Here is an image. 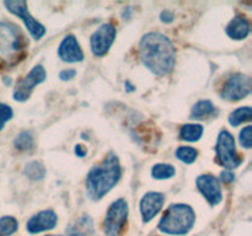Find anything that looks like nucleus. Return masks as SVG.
<instances>
[{
    "label": "nucleus",
    "instance_id": "32",
    "mask_svg": "<svg viewBox=\"0 0 252 236\" xmlns=\"http://www.w3.org/2000/svg\"><path fill=\"white\" fill-rule=\"evenodd\" d=\"M48 236H62V235H48Z\"/></svg>",
    "mask_w": 252,
    "mask_h": 236
},
{
    "label": "nucleus",
    "instance_id": "15",
    "mask_svg": "<svg viewBox=\"0 0 252 236\" xmlns=\"http://www.w3.org/2000/svg\"><path fill=\"white\" fill-rule=\"evenodd\" d=\"M226 33L230 38L240 41L246 38L250 33V25L244 16H235L226 26Z\"/></svg>",
    "mask_w": 252,
    "mask_h": 236
},
{
    "label": "nucleus",
    "instance_id": "17",
    "mask_svg": "<svg viewBox=\"0 0 252 236\" xmlns=\"http://www.w3.org/2000/svg\"><path fill=\"white\" fill-rule=\"evenodd\" d=\"M202 134H203V127L201 124L189 123V124L182 125L181 129H180V138L185 142H197V140L201 139Z\"/></svg>",
    "mask_w": 252,
    "mask_h": 236
},
{
    "label": "nucleus",
    "instance_id": "14",
    "mask_svg": "<svg viewBox=\"0 0 252 236\" xmlns=\"http://www.w3.org/2000/svg\"><path fill=\"white\" fill-rule=\"evenodd\" d=\"M58 54L62 60L66 61V63H78L84 59V53L81 51L80 44L73 34H69L61 42Z\"/></svg>",
    "mask_w": 252,
    "mask_h": 236
},
{
    "label": "nucleus",
    "instance_id": "31",
    "mask_svg": "<svg viewBox=\"0 0 252 236\" xmlns=\"http://www.w3.org/2000/svg\"><path fill=\"white\" fill-rule=\"evenodd\" d=\"M126 86H127V91H133V90H134V86H130L129 81H126Z\"/></svg>",
    "mask_w": 252,
    "mask_h": 236
},
{
    "label": "nucleus",
    "instance_id": "3",
    "mask_svg": "<svg viewBox=\"0 0 252 236\" xmlns=\"http://www.w3.org/2000/svg\"><path fill=\"white\" fill-rule=\"evenodd\" d=\"M25 54V39L19 27L0 21V70L16 65Z\"/></svg>",
    "mask_w": 252,
    "mask_h": 236
},
{
    "label": "nucleus",
    "instance_id": "29",
    "mask_svg": "<svg viewBox=\"0 0 252 236\" xmlns=\"http://www.w3.org/2000/svg\"><path fill=\"white\" fill-rule=\"evenodd\" d=\"M160 19H161L162 22L169 24V22H171L172 20H174V14H172L171 11H169V10H164V11L160 14Z\"/></svg>",
    "mask_w": 252,
    "mask_h": 236
},
{
    "label": "nucleus",
    "instance_id": "26",
    "mask_svg": "<svg viewBox=\"0 0 252 236\" xmlns=\"http://www.w3.org/2000/svg\"><path fill=\"white\" fill-rule=\"evenodd\" d=\"M240 143L244 148L250 149L252 145V127L248 125L240 132Z\"/></svg>",
    "mask_w": 252,
    "mask_h": 236
},
{
    "label": "nucleus",
    "instance_id": "28",
    "mask_svg": "<svg viewBox=\"0 0 252 236\" xmlns=\"http://www.w3.org/2000/svg\"><path fill=\"white\" fill-rule=\"evenodd\" d=\"M234 178H235V176H234L233 172L229 171V170H226V171H223L220 174V181L225 182V183H229V182H233Z\"/></svg>",
    "mask_w": 252,
    "mask_h": 236
},
{
    "label": "nucleus",
    "instance_id": "13",
    "mask_svg": "<svg viewBox=\"0 0 252 236\" xmlns=\"http://www.w3.org/2000/svg\"><path fill=\"white\" fill-rule=\"evenodd\" d=\"M58 223V216L53 210H42L32 216L26 224L29 233L38 234L42 231L52 230Z\"/></svg>",
    "mask_w": 252,
    "mask_h": 236
},
{
    "label": "nucleus",
    "instance_id": "22",
    "mask_svg": "<svg viewBox=\"0 0 252 236\" xmlns=\"http://www.w3.org/2000/svg\"><path fill=\"white\" fill-rule=\"evenodd\" d=\"M175 167L169 164H157L152 169V176L155 179H167L174 177Z\"/></svg>",
    "mask_w": 252,
    "mask_h": 236
},
{
    "label": "nucleus",
    "instance_id": "7",
    "mask_svg": "<svg viewBox=\"0 0 252 236\" xmlns=\"http://www.w3.org/2000/svg\"><path fill=\"white\" fill-rule=\"evenodd\" d=\"M4 6L11 14L16 15L20 19H22V21H24L25 26H26L27 31L32 36V38L38 41V39H41L44 36L46 29H44L43 25L39 24L37 20H34L31 16V14L29 12V9H27L26 1H21V0H6V1H4Z\"/></svg>",
    "mask_w": 252,
    "mask_h": 236
},
{
    "label": "nucleus",
    "instance_id": "2",
    "mask_svg": "<svg viewBox=\"0 0 252 236\" xmlns=\"http://www.w3.org/2000/svg\"><path fill=\"white\" fill-rule=\"evenodd\" d=\"M122 175L120 160L113 152L107 155L97 166H94L86 176V192L89 198L98 201L118 183Z\"/></svg>",
    "mask_w": 252,
    "mask_h": 236
},
{
    "label": "nucleus",
    "instance_id": "11",
    "mask_svg": "<svg viewBox=\"0 0 252 236\" xmlns=\"http://www.w3.org/2000/svg\"><path fill=\"white\" fill-rule=\"evenodd\" d=\"M196 184L198 191L203 194L212 206H217L223 199L220 181L213 175H201L197 177Z\"/></svg>",
    "mask_w": 252,
    "mask_h": 236
},
{
    "label": "nucleus",
    "instance_id": "8",
    "mask_svg": "<svg viewBox=\"0 0 252 236\" xmlns=\"http://www.w3.org/2000/svg\"><path fill=\"white\" fill-rule=\"evenodd\" d=\"M251 92V79L245 74H233L224 84L220 91L221 98L226 101H239Z\"/></svg>",
    "mask_w": 252,
    "mask_h": 236
},
{
    "label": "nucleus",
    "instance_id": "4",
    "mask_svg": "<svg viewBox=\"0 0 252 236\" xmlns=\"http://www.w3.org/2000/svg\"><path fill=\"white\" fill-rule=\"evenodd\" d=\"M196 221V214L189 204H171L160 219L159 229L167 235H186Z\"/></svg>",
    "mask_w": 252,
    "mask_h": 236
},
{
    "label": "nucleus",
    "instance_id": "23",
    "mask_svg": "<svg viewBox=\"0 0 252 236\" xmlns=\"http://www.w3.org/2000/svg\"><path fill=\"white\" fill-rule=\"evenodd\" d=\"M19 229V223L14 216L0 218V236H10Z\"/></svg>",
    "mask_w": 252,
    "mask_h": 236
},
{
    "label": "nucleus",
    "instance_id": "21",
    "mask_svg": "<svg viewBox=\"0 0 252 236\" xmlns=\"http://www.w3.org/2000/svg\"><path fill=\"white\" fill-rule=\"evenodd\" d=\"M33 135L30 130H25L21 132L15 139L14 145L17 150H21V151H29L33 148Z\"/></svg>",
    "mask_w": 252,
    "mask_h": 236
},
{
    "label": "nucleus",
    "instance_id": "27",
    "mask_svg": "<svg viewBox=\"0 0 252 236\" xmlns=\"http://www.w3.org/2000/svg\"><path fill=\"white\" fill-rule=\"evenodd\" d=\"M75 75H76V71L74 70V69H65V70H62L61 73H59V78H61V80L63 81L71 80Z\"/></svg>",
    "mask_w": 252,
    "mask_h": 236
},
{
    "label": "nucleus",
    "instance_id": "5",
    "mask_svg": "<svg viewBox=\"0 0 252 236\" xmlns=\"http://www.w3.org/2000/svg\"><path fill=\"white\" fill-rule=\"evenodd\" d=\"M216 152L219 164L228 169L229 171L239 167L243 162V159H241V156H239L238 151H236L234 137L225 129L219 133L216 145Z\"/></svg>",
    "mask_w": 252,
    "mask_h": 236
},
{
    "label": "nucleus",
    "instance_id": "16",
    "mask_svg": "<svg viewBox=\"0 0 252 236\" xmlns=\"http://www.w3.org/2000/svg\"><path fill=\"white\" fill-rule=\"evenodd\" d=\"M217 115H218V110L209 100L198 101L191 111L192 119H207L209 117H216Z\"/></svg>",
    "mask_w": 252,
    "mask_h": 236
},
{
    "label": "nucleus",
    "instance_id": "1",
    "mask_svg": "<svg viewBox=\"0 0 252 236\" xmlns=\"http://www.w3.org/2000/svg\"><path fill=\"white\" fill-rule=\"evenodd\" d=\"M139 56L143 64L155 75L171 73L176 64V49L169 37L159 32L144 34L139 43Z\"/></svg>",
    "mask_w": 252,
    "mask_h": 236
},
{
    "label": "nucleus",
    "instance_id": "18",
    "mask_svg": "<svg viewBox=\"0 0 252 236\" xmlns=\"http://www.w3.org/2000/svg\"><path fill=\"white\" fill-rule=\"evenodd\" d=\"M93 234V221L89 216H83L74 226L69 228L68 236H90Z\"/></svg>",
    "mask_w": 252,
    "mask_h": 236
},
{
    "label": "nucleus",
    "instance_id": "10",
    "mask_svg": "<svg viewBox=\"0 0 252 236\" xmlns=\"http://www.w3.org/2000/svg\"><path fill=\"white\" fill-rule=\"evenodd\" d=\"M116 27L112 24H103L93 33L90 39L91 51L96 57H103L111 48L116 38Z\"/></svg>",
    "mask_w": 252,
    "mask_h": 236
},
{
    "label": "nucleus",
    "instance_id": "19",
    "mask_svg": "<svg viewBox=\"0 0 252 236\" xmlns=\"http://www.w3.org/2000/svg\"><path fill=\"white\" fill-rule=\"evenodd\" d=\"M24 174L26 175L27 178L31 181H41L46 176V169L43 165L38 161H31L26 164L24 170Z\"/></svg>",
    "mask_w": 252,
    "mask_h": 236
},
{
    "label": "nucleus",
    "instance_id": "9",
    "mask_svg": "<svg viewBox=\"0 0 252 236\" xmlns=\"http://www.w3.org/2000/svg\"><path fill=\"white\" fill-rule=\"evenodd\" d=\"M47 78V73L42 65H36L31 69L29 74L25 76L22 80L17 83L16 88L14 90V98L19 102H24V101L29 100L31 96L32 91H33L34 86L39 85L43 83Z\"/></svg>",
    "mask_w": 252,
    "mask_h": 236
},
{
    "label": "nucleus",
    "instance_id": "6",
    "mask_svg": "<svg viewBox=\"0 0 252 236\" xmlns=\"http://www.w3.org/2000/svg\"><path fill=\"white\" fill-rule=\"evenodd\" d=\"M128 203L123 198L113 202L106 213L103 231L107 236H120L127 224Z\"/></svg>",
    "mask_w": 252,
    "mask_h": 236
},
{
    "label": "nucleus",
    "instance_id": "24",
    "mask_svg": "<svg viewBox=\"0 0 252 236\" xmlns=\"http://www.w3.org/2000/svg\"><path fill=\"white\" fill-rule=\"evenodd\" d=\"M175 155L180 161L185 162V164H192V162L196 161L198 151L192 147H180L175 152Z\"/></svg>",
    "mask_w": 252,
    "mask_h": 236
},
{
    "label": "nucleus",
    "instance_id": "25",
    "mask_svg": "<svg viewBox=\"0 0 252 236\" xmlns=\"http://www.w3.org/2000/svg\"><path fill=\"white\" fill-rule=\"evenodd\" d=\"M12 115H14L12 108L9 105H5V103L0 102V130L4 128L5 123L11 119Z\"/></svg>",
    "mask_w": 252,
    "mask_h": 236
},
{
    "label": "nucleus",
    "instance_id": "12",
    "mask_svg": "<svg viewBox=\"0 0 252 236\" xmlns=\"http://www.w3.org/2000/svg\"><path fill=\"white\" fill-rule=\"evenodd\" d=\"M165 197L159 192H148L140 199V214L144 223H149L150 220L158 215L164 206Z\"/></svg>",
    "mask_w": 252,
    "mask_h": 236
},
{
    "label": "nucleus",
    "instance_id": "20",
    "mask_svg": "<svg viewBox=\"0 0 252 236\" xmlns=\"http://www.w3.org/2000/svg\"><path fill=\"white\" fill-rule=\"evenodd\" d=\"M251 119V107L245 106V107H240L238 110L233 111L229 116V123L233 127H238L241 123L248 122Z\"/></svg>",
    "mask_w": 252,
    "mask_h": 236
},
{
    "label": "nucleus",
    "instance_id": "30",
    "mask_svg": "<svg viewBox=\"0 0 252 236\" xmlns=\"http://www.w3.org/2000/svg\"><path fill=\"white\" fill-rule=\"evenodd\" d=\"M74 151H75V155L79 157H84L86 155V149L84 147H81V145H76L75 149H74Z\"/></svg>",
    "mask_w": 252,
    "mask_h": 236
}]
</instances>
